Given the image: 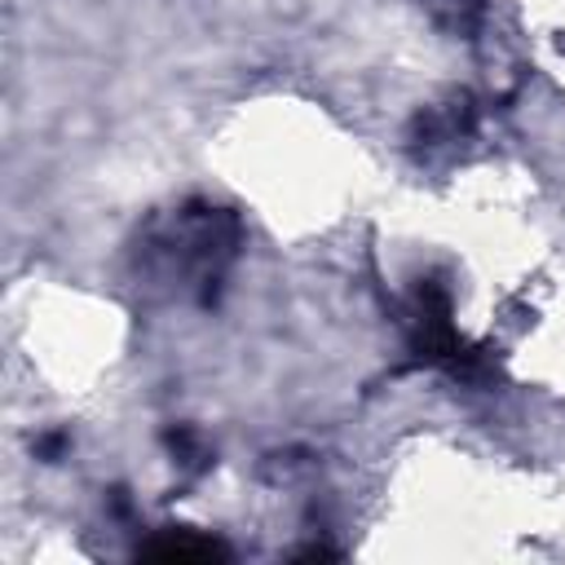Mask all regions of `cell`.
Wrapping results in <instances>:
<instances>
[{"label": "cell", "instance_id": "1", "mask_svg": "<svg viewBox=\"0 0 565 565\" xmlns=\"http://www.w3.org/2000/svg\"><path fill=\"white\" fill-rule=\"evenodd\" d=\"M141 556H154V561H212V556H225V547L216 539H194V534H163V539H150L141 547Z\"/></svg>", "mask_w": 565, "mask_h": 565}]
</instances>
